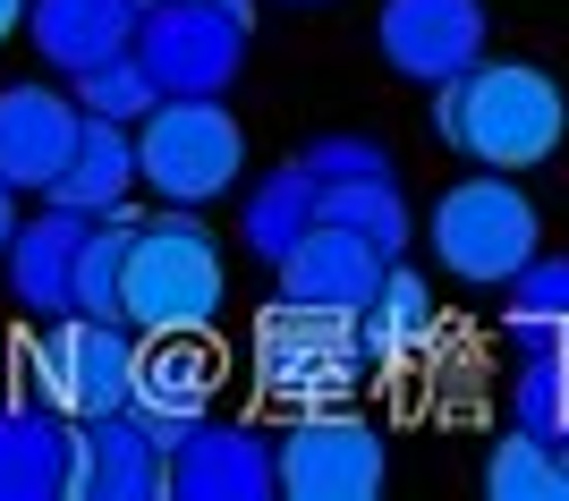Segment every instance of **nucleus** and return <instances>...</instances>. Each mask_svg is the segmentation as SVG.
Segmentation results:
<instances>
[{"mask_svg":"<svg viewBox=\"0 0 569 501\" xmlns=\"http://www.w3.org/2000/svg\"><path fill=\"white\" fill-rule=\"evenodd\" d=\"M426 94H433V137L485 170H545L569 137V86L536 60H476Z\"/></svg>","mask_w":569,"mask_h":501,"instance_id":"nucleus-1","label":"nucleus"},{"mask_svg":"<svg viewBox=\"0 0 569 501\" xmlns=\"http://www.w3.org/2000/svg\"><path fill=\"white\" fill-rule=\"evenodd\" d=\"M221 307H230L221 230H204L188 204L137 221V239H128V272H119V314L153 340V332H213Z\"/></svg>","mask_w":569,"mask_h":501,"instance_id":"nucleus-2","label":"nucleus"},{"mask_svg":"<svg viewBox=\"0 0 569 501\" xmlns=\"http://www.w3.org/2000/svg\"><path fill=\"white\" fill-rule=\"evenodd\" d=\"M238 170H247V128L221 94H162L137 120V188H153L162 204L204 213L213 196L238 188Z\"/></svg>","mask_w":569,"mask_h":501,"instance_id":"nucleus-3","label":"nucleus"},{"mask_svg":"<svg viewBox=\"0 0 569 501\" xmlns=\"http://www.w3.org/2000/svg\"><path fill=\"white\" fill-rule=\"evenodd\" d=\"M426 239H433V263H442L451 281L501 289L536 247H545V221H536V204H527V188L510 170H476V179L442 188Z\"/></svg>","mask_w":569,"mask_h":501,"instance_id":"nucleus-4","label":"nucleus"},{"mask_svg":"<svg viewBox=\"0 0 569 501\" xmlns=\"http://www.w3.org/2000/svg\"><path fill=\"white\" fill-rule=\"evenodd\" d=\"M272 484L289 501H375L391 484V442L349 400L298 408L289 433H272Z\"/></svg>","mask_w":569,"mask_h":501,"instance_id":"nucleus-5","label":"nucleus"},{"mask_svg":"<svg viewBox=\"0 0 569 501\" xmlns=\"http://www.w3.org/2000/svg\"><path fill=\"white\" fill-rule=\"evenodd\" d=\"M256 374L289 408H323V400H357V382L375 374V349L357 332V314L272 298V314H263V332H256Z\"/></svg>","mask_w":569,"mask_h":501,"instance_id":"nucleus-6","label":"nucleus"},{"mask_svg":"<svg viewBox=\"0 0 569 501\" xmlns=\"http://www.w3.org/2000/svg\"><path fill=\"white\" fill-rule=\"evenodd\" d=\"M247 34L256 26L221 0H144L128 51L153 77V94H230L247 69Z\"/></svg>","mask_w":569,"mask_h":501,"instance_id":"nucleus-7","label":"nucleus"},{"mask_svg":"<svg viewBox=\"0 0 569 501\" xmlns=\"http://www.w3.org/2000/svg\"><path fill=\"white\" fill-rule=\"evenodd\" d=\"M128 365H137V323L51 314L43 340L26 349V391L51 400L60 417H102V408L128 400Z\"/></svg>","mask_w":569,"mask_h":501,"instance_id":"nucleus-8","label":"nucleus"},{"mask_svg":"<svg viewBox=\"0 0 569 501\" xmlns=\"http://www.w3.org/2000/svg\"><path fill=\"white\" fill-rule=\"evenodd\" d=\"M221 400V349L213 332H137V365H128V417H137L153 442H179V433L204 417V408Z\"/></svg>","mask_w":569,"mask_h":501,"instance_id":"nucleus-9","label":"nucleus"},{"mask_svg":"<svg viewBox=\"0 0 569 501\" xmlns=\"http://www.w3.org/2000/svg\"><path fill=\"white\" fill-rule=\"evenodd\" d=\"M272 433L247 417H196L170 442V501H272Z\"/></svg>","mask_w":569,"mask_h":501,"instance_id":"nucleus-10","label":"nucleus"},{"mask_svg":"<svg viewBox=\"0 0 569 501\" xmlns=\"http://www.w3.org/2000/svg\"><path fill=\"white\" fill-rule=\"evenodd\" d=\"M375 43L408 86H442L485 60V0H382Z\"/></svg>","mask_w":569,"mask_h":501,"instance_id":"nucleus-11","label":"nucleus"},{"mask_svg":"<svg viewBox=\"0 0 569 501\" xmlns=\"http://www.w3.org/2000/svg\"><path fill=\"white\" fill-rule=\"evenodd\" d=\"M170 493V451L128 417H77V451H69V501H162Z\"/></svg>","mask_w":569,"mask_h":501,"instance_id":"nucleus-12","label":"nucleus"},{"mask_svg":"<svg viewBox=\"0 0 569 501\" xmlns=\"http://www.w3.org/2000/svg\"><path fill=\"white\" fill-rule=\"evenodd\" d=\"M382 263H391V255H375V247L357 239V230H340V221H315L307 239H298L281 263H272V281H281L272 298H289V307H332V314H357L366 298H375Z\"/></svg>","mask_w":569,"mask_h":501,"instance_id":"nucleus-13","label":"nucleus"},{"mask_svg":"<svg viewBox=\"0 0 569 501\" xmlns=\"http://www.w3.org/2000/svg\"><path fill=\"white\" fill-rule=\"evenodd\" d=\"M69 451L77 417H60L34 391L0 400V501H69Z\"/></svg>","mask_w":569,"mask_h":501,"instance_id":"nucleus-14","label":"nucleus"},{"mask_svg":"<svg viewBox=\"0 0 569 501\" xmlns=\"http://www.w3.org/2000/svg\"><path fill=\"white\" fill-rule=\"evenodd\" d=\"M77 144V94L60 86H0V188L43 196Z\"/></svg>","mask_w":569,"mask_h":501,"instance_id":"nucleus-15","label":"nucleus"},{"mask_svg":"<svg viewBox=\"0 0 569 501\" xmlns=\"http://www.w3.org/2000/svg\"><path fill=\"white\" fill-rule=\"evenodd\" d=\"M77 247H86V221L43 204L34 221L9 230L0 247V272H9V307L26 323H51V314H69V272H77Z\"/></svg>","mask_w":569,"mask_h":501,"instance_id":"nucleus-16","label":"nucleus"},{"mask_svg":"<svg viewBox=\"0 0 569 501\" xmlns=\"http://www.w3.org/2000/svg\"><path fill=\"white\" fill-rule=\"evenodd\" d=\"M128 196H137V128L77 111V144H69V162L51 170L43 204H60V213H77V221H94V213H119Z\"/></svg>","mask_w":569,"mask_h":501,"instance_id":"nucleus-17","label":"nucleus"},{"mask_svg":"<svg viewBox=\"0 0 569 501\" xmlns=\"http://www.w3.org/2000/svg\"><path fill=\"white\" fill-rule=\"evenodd\" d=\"M144 0H26V43L43 51L60 77L94 69V60H119L128 34H137Z\"/></svg>","mask_w":569,"mask_h":501,"instance_id":"nucleus-18","label":"nucleus"},{"mask_svg":"<svg viewBox=\"0 0 569 501\" xmlns=\"http://www.w3.org/2000/svg\"><path fill=\"white\" fill-rule=\"evenodd\" d=\"M357 332H366L375 365L417 358V349H433V332H442V298L426 289V272H408V255H391L382 281H375V298L357 307Z\"/></svg>","mask_w":569,"mask_h":501,"instance_id":"nucleus-19","label":"nucleus"},{"mask_svg":"<svg viewBox=\"0 0 569 501\" xmlns=\"http://www.w3.org/2000/svg\"><path fill=\"white\" fill-rule=\"evenodd\" d=\"M315 170L307 162H281L272 179H256L247 188V204H238V239H247V255H263V263H281L289 247L315 230Z\"/></svg>","mask_w":569,"mask_h":501,"instance_id":"nucleus-20","label":"nucleus"},{"mask_svg":"<svg viewBox=\"0 0 569 501\" xmlns=\"http://www.w3.org/2000/svg\"><path fill=\"white\" fill-rule=\"evenodd\" d=\"M315 221L357 230L375 255H408V239H417V213H408V196H400V170H391V179H332V188L315 196Z\"/></svg>","mask_w":569,"mask_h":501,"instance_id":"nucleus-21","label":"nucleus"},{"mask_svg":"<svg viewBox=\"0 0 569 501\" xmlns=\"http://www.w3.org/2000/svg\"><path fill=\"white\" fill-rule=\"evenodd\" d=\"M128 239H137V196L119 213H94L86 221V247H77V272H69V314H119V272H128Z\"/></svg>","mask_w":569,"mask_h":501,"instance_id":"nucleus-22","label":"nucleus"},{"mask_svg":"<svg viewBox=\"0 0 569 501\" xmlns=\"http://www.w3.org/2000/svg\"><path fill=\"white\" fill-rule=\"evenodd\" d=\"M485 493L493 501H569V459L552 451V442L510 425L493 442V459H485Z\"/></svg>","mask_w":569,"mask_h":501,"instance_id":"nucleus-23","label":"nucleus"},{"mask_svg":"<svg viewBox=\"0 0 569 501\" xmlns=\"http://www.w3.org/2000/svg\"><path fill=\"white\" fill-rule=\"evenodd\" d=\"M77 111H94V120H119V128H137L144 111H153V77L137 69V51H119V60H94V69H77Z\"/></svg>","mask_w":569,"mask_h":501,"instance_id":"nucleus-24","label":"nucleus"},{"mask_svg":"<svg viewBox=\"0 0 569 501\" xmlns=\"http://www.w3.org/2000/svg\"><path fill=\"white\" fill-rule=\"evenodd\" d=\"M501 298H510L501 323H545V332H569V255H545V247H536V255L501 281Z\"/></svg>","mask_w":569,"mask_h":501,"instance_id":"nucleus-25","label":"nucleus"},{"mask_svg":"<svg viewBox=\"0 0 569 501\" xmlns=\"http://www.w3.org/2000/svg\"><path fill=\"white\" fill-rule=\"evenodd\" d=\"M298 162L315 170V188H332V179H391V144L382 137H349V128H332V137H315L307 153H298Z\"/></svg>","mask_w":569,"mask_h":501,"instance_id":"nucleus-26","label":"nucleus"},{"mask_svg":"<svg viewBox=\"0 0 569 501\" xmlns=\"http://www.w3.org/2000/svg\"><path fill=\"white\" fill-rule=\"evenodd\" d=\"M18 26H26V0H0V43H18Z\"/></svg>","mask_w":569,"mask_h":501,"instance_id":"nucleus-27","label":"nucleus"},{"mask_svg":"<svg viewBox=\"0 0 569 501\" xmlns=\"http://www.w3.org/2000/svg\"><path fill=\"white\" fill-rule=\"evenodd\" d=\"M9 230H18V188H0V247H9Z\"/></svg>","mask_w":569,"mask_h":501,"instance_id":"nucleus-28","label":"nucleus"},{"mask_svg":"<svg viewBox=\"0 0 569 501\" xmlns=\"http://www.w3.org/2000/svg\"><path fill=\"white\" fill-rule=\"evenodd\" d=\"M289 9H323V0H289Z\"/></svg>","mask_w":569,"mask_h":501,"instance_id":"nucleus-29","label":"nucleus"}]
</instances>
